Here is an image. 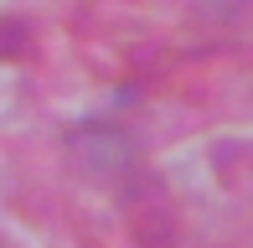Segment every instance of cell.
Here are the masks:
<instances>
[]
</instances>
